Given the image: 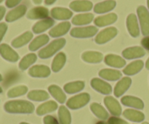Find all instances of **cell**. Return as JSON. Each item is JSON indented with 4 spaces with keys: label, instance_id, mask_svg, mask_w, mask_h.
I'll use <instances>...</instances> for the list:
<instances>
[{
    "label": "cell",
    "instance_id": "f546056e",
    "mask_svg": "<svg viewBox=\"0 0 149 124\" xmlns=\"http://www.w3.org/2000/svg\"><path fill=\"white\" fill-rule=\"evenodd\" d=\"M48 91L50 93L51 95L58 102V103H64L66 100V96L63 93V91L58 86L51 85L48 88Z\"/></svg>",
    "mask_w": 149,
    "mask_h": 124
},
{
    "label": "cell",
    "instance_id": "9a60e30c",
    "mask_svg": "<svg viewBox=\"0 0 149 124\" xmlns=\"http://www.w3.org/2000/svg\"><path fill=\"white\" fill-rule=\"evenodd\" d=\"M93 2L89 0H76L70 4V8L75 12H87L93 9Z\"/></svg>",
    "mask_w": 149,
    "mask_h": 124
},
{
    "label": "cell",
    "instance_id": "db71d44e",
    "mask_svg": "<svg viewBox=\"0 0 149 124\" xmlns=\"http://www.w3.org/2000/svg\"><path fill=\"white\" fill-rule=\"evenodd\" d=\"M1 92H2V89H1V87H0V94H1Z\"/></svg>",
    "mask_w": 149,
    "mask_h": 124
},
{
    "label": "cell",
    "instance_id": "f1b7e54d",
    "mask_svg": "<svg viewBox=\"0 0 149 124\" xmlns=\"http://www.w3.org/2000/svg\"><path fill=\"white\" fill-rule=\"evenodd\" d=\"M99 76L101 78L108 81H116L122 77V73L113 69H103L99 72Z\"/></svg>",
    "mask_w": 149,
    "mask_h": 124
},
{
    "label": "cell",
    "instance_id": "8992f818",
    "mask_svg": "<svg viewBox=\"0 0 149 124\" xmlns=\"http://www.w3.org/2000/svg\"><path fill=\"white\" fill-rule=\"evenodd\" d=\"M117 29L114 27L107 28L104 30H101L98 34L96 36L95 42L98 44H103L111 40L117 35Z\"/></svg>",
    "mask_w": 149,
    "mask_h": 124
},
{
    "label": "cell",
    "instance_id": "f907efd6",
    "mask_svg": "<svg viewBox=\"0 0 149 124\" xmlns=\"http://www.w3.org/2000/svg\"><path fill=\"white\" fill-rule=\"evenodd\" d=\"M147 4H148V8L149 10V0H147Z\"/></svg>",
    "mask_w": 149,
    "mask_h": 124
},
{
    "label": "cell",
    "instance_id": "30bf717a",
    "mask_svg": "<svg viewBox=\"0 0 149 124\" xmlns=\"http://www.w3.org/2000/svg\"><path fill=\"white\" fill-rule=\"evenodd\" d=\"M127 28L132 37H138L140 35V28L138 18L135 14H130L127 18Z\"/></svg>",
    "mask_w": 149,
    "mask_h": 124
},
{
    "label": "cell",
    "instance_id": "484cf974",
    "mask_svg": "<svg viewBox=\"0 0 149 124\" xmlns=\"http://www.w3.org/2000/svg\"><path fill=\"white\" fill-rule=\"evenodd\" d=\"M105 62L108 65L114 68H122L126 65V61L121 57L115 55H108L105 57Z\"/></svg>",
    "mask_w": 149,
    "mask_h": 124
},
{
    "label": "cell",
    "instance_id": "b9f144b4",
    "mask_svg": "<svg viewBox=\"0 0 149 124\" xmlns=\"http://www.w3.org/2000/svg\"><path fill=\"white\" fill-rule=\"evenodd\" d=\"M7 30V25L4 23H0V43L4 38Z\"/></svg>",
    "mask_w": 149,
    "mask_h": 124
},
{
    "label": "cell",
    "instance_id": "e575fe53",
    "mask_svg": "<svg viewBox=\"0 0 149 124\" xmlns=\"http://www.w3.org/2000/svg\"><path fill=\"white\" fill-rule=\"evenodd\" d=\"M27 97L29 100L33 101L42 102L49 99V94L44 90H33L28 94Z\"/></svg>",
    "mask_w": 149,
    "mask_h": 124
},
{
    "label": "cell",
    "instance_id": "ee69618b",
    "mask_svg": "<svg viewBox=\"0 0 149 124\" xmlns=\"http://www.w3.org/2000/svg\"><path fill=\"white\" fill-rule=\"evenodd\" d=\"M141 44L146 49L149 51V36H146L141 41Z\"/></svg>",
    "mask_w": 149,
    "mask_h": 124
},
{
    "label": "cell",
    "instance_id": "f35d334b",
    "mask_svg": "<svg viewBox=\"0 0 149 124\" xmlns=\"http://www.w3.org/2000/svg\"><path fill=\"white\" fill-rule=\"evenodd\" d=\"M27 91L28 88L26 86H18L9 90L7 92V97L10 98L20 97V96L24 95L26 93H27Z\"/></svg>",
    "mask_w": 149,
    "mask_h": 124
},
{
    "label": "cell",
    "instance_id": "bcb514c9",
    "mask_svg": "<svg viewBox=\"0 0 149 124\" xmlns=\"http://www.w3.org/2000/svg\"><path fill=\"white\" fill-rule=\"evenodd\" d=\"M56 1V0H45V3L47 5H51V4H54Z\"/></svg>",
    "mask_w": 149,
    "mask_h": 124
},
{
    "label": "cell",
    "instance_id": "2e32d148",
    "mask_svg": "<svg viewBox=\"0 0 149 124\" xmlns=\"http://www.w3.org/2000/svg\"><path fill=\"white\" fill-rule=\"evenodd\" d=\"M70 28H71V23L69 22H63V23H59L58 26L52 28L49 31V34L53 38L60 37L68 33Z\"/></svg>",
    "mask_w": 149,
    "mask_h": 124
},
{
    "label": "cell",
    "instance_id": "11a10c76",
    "mask_svg": "<svg viewBox=\"0 0 149 124\" xmlns=\"http://www.w3.org/2000/svg\"><path fill=\"white\" fill-rule=\"evenodd\" d=\"M142 124H149V123H148V122H143Z\"/></svg>",
    "mask_w": 149,
    "mask_h": 124
},
{
    "label": "cell",
    "instance_id": "cb8c5ba5",
    "mask_svg": "<svg viewBox=\"0 0 149 124\" xmlns=\"http://www.w3.org/2000/svg\"><path fill=\"white\" fill-rule=\"evenodd\" d=\"M58 109V104L55 101H48L40 105L36 109V114L38 116H43L49 113L55 111Z\"/></svg>",
    "mask_w": 149,
    "mask_h": 124
},
{
    "label": "cell",
    "instance_id": "1f68e13d",
    "mask_svg": "<svg viewBox=\"0 0 149 124\" xmlns=\"http://www.w3.org/2000/svg\"><path fill=\"white\" fill-rule=\"evenodd\" d=\"M49 36L46 34H42L35 38L29 45V50L36 51L49 42Z\"/></svg>",
    "mask_w": 149,
    "mask_h": 124
},
{
    "label": "cell",
    "instance_id": "7c38bea8",
    "mask_svg": "<svg viewBox=\"0 0 149 124\" xmlns=\"http://www.w3.org/2000/svg\"><path fill=\"white\" fill-rule=\"evenodd\" d=\"M49 15V10L46 7H36L31 9L27 13V18L30 20L47 18Z\"/></svg>",
    "mask_w": 149,
    "mask_h": 124
},
{
    "label": "cell",
    "instance_id": "9f6ffc18",
    "mask_svg": "<svg viewBox=\"0 0 149 124\" xmlns=\"http://www.w3.org/2000/svg\"><path fill=\"white\" fill-rule=\"evenodd\" d=\"M3 1H4V0H0V3H1V2H2Z\"/></svg>",
    "mask_w": 149,
    "mask_h": 124
},
{
    "label": "cell",
    "instance_id": "d590c367",
    "mask_svg": "<svg viewBox=\"0 0 149 124\" xmlns=\"http://www.w3.org/2000/svg\"><path fill=\"white\" fill-rule=\"evenodd\" d=\"M66 61V57L63 52H60L54 58L52 63V70L54 72H58L62 69Z\"/></svg>",
    "mask_w": 149,
    "mask_h": 124
},
{
    "label": "cell",
    "instance_id": "3957f363",
    "mask_svg": "<svg viewBox=\"0 0 149 124\" xmlns=\"http://www.w3.org/2000/svg\"><path fill=\"white\" fill-rule=\"evenodd\" d=\"M90 96L87 93H82L71 97L67 101L66 105L71 110H77L85 106L90 102Z\"/></svg>",
    "mask_w": 149,
    "mask_h": 124
},
{
    "label": "cell",
    "instance_id": "5b68a950",
    "mask_svg": "<svg viewBox=\"0 0 149 124\" xmlns=\"http://www.w3.org/2000/svg\"><path fill=\"white\" fill-rule=\"evenodd\" d=\"M98 31V29L95 26L74 28L70 32L71 36L75 38H90L94 36Z\"/></svg>",
    "mask_w": 149,
    "mask_h": 124
},
{
    "label": "cell",
    "instance_id": "6da1fadb",
    "mask_svg": "<svg viewBox=\"0 0 149 124\" xmlns=\"http://www.w3.org/2000/svg\"><path fill=\"white\" fill-rule=\"evenodd\" d=\"M4 110L14 114H30L34 111V105L26 100H12L4 104Z\"/></svg>",
    "mask_w": 149,
    "mask_h": 124
},
{
    "label": "cell",
    "instance_id": "d6986e66",
    "mask_svg": "<svg viewBox=\"0 0 149 124\" xmlns=\"http://www.w3.org/2000/svg\"><path fill=\"white\" fill-rule=\"evenodd\" d=\"M131 84H132V80L130 78L125 77V78H122L116 84V87H115L114 95L116 97H121L130 88Z\"/></svg>",
    "mask_w": 149,
    "mask_h": 124
},
{
    "label": "cell",
    "instance_id": "ab89813d",
    "mask_svg": "<svg viewBox=\"0 0 149 124\" xmlns=\"http://www.w3.org/2000/svg\"><path fill=\"white\" fill-rule=\"evenodd\" d=\"M108 124H129L123 119H121L118 117H111L108 120Z\"/></svg>",
    "mask_w": 149,
    "mask_h": 124
},
{
    "label": "cell",
    "instance_id": "9c48e42d",
    "mask_svg": "<svg viewBox=\"0 0 149 124\" xmlns=\"http://www.w3.org/2000/svg\"><path fill=\"white\" fill-rule=\"evenodd\" d=\"M90 84L94 89L103 94H109L112 91L111 86L106 81H103V80L99 78H95L92 79Z\"/></svg>",
    "mask_w": 149,
    "mask_h": 124
},
{
    "label": "cell",
    "instance_id": "8d00e7d4",
    "mask_svg": "<svg viewBox=\"0 0 149 124\" xmlns=\"http://www.w3.org/2000/svg\"><path fill=\"white\" fill-rule=\"evenodd\" d=\"M60 124H71V116L69 110L63 105H61L58 110Z\"/></svg>",
    "mask_w": 149,
    "mask_h": 124
},
{
    "label": "cell",
    "instance_id": "60d3db41",
    "mask_svg": "<svg viewBox=\"0 0 149 124\" xmlns=\"http://www.w3.org/2000/svg\"><path fill=\"white\" fill-rule=\"evenodd\" d=\"M44 124H60L54 116H46L43 119Z\"/></svg>",
    "mask_w": 149,
    "mask_h": 124
},
{
    "label": "cell",
    "instance_id": "c3c4849f",
    "mask_svg": "<svg viewBox=\"0 0 149 124\" xmlns=\"http://www.w3.org/2000/svg\"><path fill=\"white\" fill-rule=\"evenodd\" d=\"M146 69L149 70V57L148 59L147 60L146 62Z\"/></svg>",
    "mask_w": 149,
    "mask_h": 124
},
{
    "label": "cell",
    "instance_id": "816d5d0a",
    "mask_svg": "<svg viewBox=\"0 0 149 124\" xmlns=\"http://www.w3.org/2000/svg\"><path fill=\"white\" fill-rule=\"evenodd\" d=\"M2 81V76H1V75L0 74V81Z\"/></svg>",
    "mask_w": 149,
    "mask_h": 124
},
{
    "label": "cell",
    "instance_id": "83f0119b",
    "mask_svg": "<svg viewBox=\"0 0 149 124\" xmlns=\"http://www.w3.org/2000/svg\"><path fill=\"white\" fill-rule=\"evenodd\" d=\"M81 58L85 62L89 63H98L103 59V54L98 52H86L82 54Z\"/></svg>",
    "mask_w": 149,
    "mask_h": 124
},
{
    "label": "cell",
    "instance_id": "ffe728a7",
    "mask_svg": "<svg viewBox=\"0 0 149 124\" xmlns=\"http://www.w3.org/2000/svg\"><path fill=\"white\" fill-rule=\"evenodd\" d=\"M116 20H117V15L115 13H110L106 15L99 16L96 17L94 20V23L95 26L98 27H103V26L113 24Z\"/></svg>",
    "mask_w": 149,
    "mask_h": 124
},
{
    "label": "cell",
    "instance_id": "277c9868",
    "mask_svg": "<svg viewBox=\"0 0 149 124\" xmlns=\"http://www.w3.org/2000/svg\"><path fill=\"white\" fill-rule=\"evenodd\" d=\"M141 31L144 36L149 35V12L144 6H139L137 9Z\"/></svg>",
    "mask_w": 149,
    "mask_h": 124
},
{
    "label": "cell",
    "instance_id": "ba28073f",
    "mask_svg": "<svg viewBox=\"0 0 149 124\" xmlns=\"http://www.w3.org/2000/svg\"><path fill=\"white\" fill-rule=\"evenodd\" d=\"M104 104L109 110L111 114L115 116H119L122 114V107L119 102L113 97H106L104 98Z\"/></svg>",
    "mask_w": 149,
    "mask_h": 124
},
{
    "label": "cell",
    "instance_id": "4fadbf2b",
    "mask_svg": "<svg viewBox=\"0 0 149 124\" xmlns=\"http://www.w3.org/2000/svg\"><path fill=\"white\" fill-rule=\"evenodd\" d=\"M145 55V49L141 46H132V47L127 48L122 52V55L124 57L128 60L142 57Z\"/></svg>",
    "mask_w": 149,
    "mask_h": 124
},
{
    "label": "cell",
    "instance_id": "d6a6232c",
    "mask_svg": "<svg viewBox=\"0 0 149 124\" xmlns=\"http://www.w3.org/2000/svg\"><path fill=\"white\" fill-rule=\"evenodd\" d=\"M90 110L94 113L95 116L101 120H106L109 118V113L106 110V109L98 103H92L90 105Z\"/></svg>",
    "mask_w": 149,
    "mask_h": 124
},
{
    "label": "cell",
    "instance_id": "8fae6325",
    "mask_svg": "<svg viewBox=\"0 0 149 124\" xmlns=\"http://www.w3.org/2000/svg\"><path fill=\"white\" fill-rule=\"evenodd\" d=\"M26 11H27V7L26 5L21 4V5L17 6V7L14 8L7 13L5 17V20L8 23L15 21V20H18L19 18L23 17L26 14Z\"/></svg>",
    "mask_w": 149,
    "mask_h": 124
},
{
    "label": "cell",
    "instance_id": "603a6c76",
    "mask_svg": "<svg viewBox=\"0 0 149 124\" xmlns=\"http://www.w3.org/2000/svg\"><path fill=\"white\" fill-rule=\"evenodd\" d=\"M124 117L127 120L133 122H142L145 120V115L141 111L133 110V109H127L123 112Z\"/></svg>",
    "mask_w": 149,
    "mask_h": 124
},
{
    "label": "cell",
    "instance_id": "74e56055",
    "mask_svg": "<svg viewBox=\"0 0 149 124\" xmlns=\"http://www.w3.org/2000/svg\"><path fill=\"white\" fill-rule=\"evenodd\" d=\"M36 55L34 53H31L29 55H26L25 57H23V59L20 60V63H19V68L20 70H25L27 69L29 66L32 65V64L34 63L36 61Z\"/></svg>",
    "mask_w": 149,
    "mask_h": 124
},
{
    "label": "cell",
    "instance_id": "f6af8a7d",
    "mask_svg": "<svg viewBox=\"0 0 149 124\" xmlns=\"http://www.w3.org/2000/svg\"><path fill=\"white\" fill-rule=\"evenodd\" d=\"M6 12V9L5 7H3V6H0V21L2 20V18L4 17V15Z\"/></svg>",
    "mask_w": 149,
    "mask_h": 124
},
{
    "label": "cell",
    "instance_id": "5bb4252c",
    "mask_svg": "<svg viewBox=\"0 0 149 124\" xmlns=\"http://www.w3.org/2000/svg\"><path fill=\"white\" fill-rule=\"evenodd\" d=\"M29 74L31 77L45 78L50 75V69L46 65H34L29 69Z\"/></svg>",
    "mask_w": 149,
    "mask_h": 124
},
{
    "label": "cell",
    "instance_id": "ac0fdd59",
    "mask_svg": "<svg viewBox=\"0 0 149 124\" xmlns=\"http://www.w3.org/2000/svg\"><path fill=\"white\" fill-rule=\"evenodd\" d=\"M122 105L127 107H134V108L142 110L144 108V103L140 98L133 96H125L121 100Z\"/></svg>",
    "mask_w": 149,
    "mask_h": 124
},
{
    "label": "cell",
    "instance_id": "4dcf8cb0",
    "mask_svg": "<svg viewBox=\"0 0 149 124\" xmlns=\"http://www.w3.org/2000/svg\"><path fill=\"white\" fill-rule=\"evenodd\" d=\"M94 18V15L92 13H85L76 15L72 19V23L76 26H83L91 23Z\"/></svg>",
    "mask_w": 149,
    "mask_h": 124
},
{
    "label": "cell",
    "instance_id": "836d02e7",
    "mask_svg": "<svg viewBox=\"0 0 149 124\" xmlns=\"http://www.w3.org/2000/svg\"><path fill=\"white\" fill-rule=\"evenodd\" d=\"M84 88V81H74L66 84L64 86V91L68 94H74L81 91Z\"/></svg>",
    "mask_w": 149,
    "mask_h": 124
},
{
    "label": "cell",
    "instance_id": "52a82bcc",
    "mask_svg": "<svg viewBox=\"0 0 149 124\" xmlns=\"http://www.w3.org/2000/svg\"><path fill=\"white\" fill-rule=\"evenodd\" d=\"M0 55L4 60L9 62H17L19 59V55L17 52L13 50L7 44H2L0 45Z\"/></svg>",
    "mask_w": 149,
    "mask_h": 124
},
{
    "label": "cell",
    "instance_id": "7dc6e473",
    "mask_svg": "<svg viewBox=\"0 0 149 124\" xmlns=\"http://www.w3.org/2000/svg\"><path fill=\"white\" fill-rule=\"evenodd\" d=\"M33 3H34V4H41V3H42V0H33Z\"/></svg>",
    "mask_w": 149,
    "mask_h": 124
},
{
    "label": "cell",
    "instance_id": "44dd1931",
    "mask_svg": "<svg viewBox=\"0 0 149 124\" xmlns=\"http://www.w3.org/2000/svg\"><path fill=\"white\" fill-rule=\"evenodd\" d=\"M116 5V1H113V0H106V1L96 4L94 7V12L96 13H98V14L108 12H110L112 10H113Z\"/></svg>",
    "mask_w": 149,
    "mask_h": 124
},
{
    "label": "cell",
    "instance_id": "7402d4cb",
    "mask_svg": "<svg viewBox=\"0 0 149 124\" xmlns=\"http://www.w3.org/2000/svg\"><path fill=\"white\" fill-rule=\"evenodd\" d=\"M54 24H55L54 20H52V18H49V17H47V18L43 19V20L37 22L33 26L32 30H33V33L37 34V33H40L45 31L46 30L49 29V28L52 27Z\"/></svg>",
    "mask_w": 149,
    "mask_h": 124
},
{
    "label": "cell",
    "instance_id": "d4e9b609",
    "mask_svg": "<svg viewBox=\"0 0 149 124\" xmlns=\"http://www.w3.org/2000/svg\"><path fill=\"white\" fill-rule=\"evenodd\" d=\"M144 66V62L142 60H136L131 62L123 70V73L125 75L133 76L139 73Z\"/></svg>",
    "mask_w": 149,
    "mask_h": 124
},
{
    "label": "cell",
    "instance_id": "f5cc1de1",
    "mask_svg": "<svg viewBox=\"0 0 149 124\" xmlns=\"http://www.w3.org/2000/svg\"><path fill=\"white\" fill-rule=\"evenodd\" d=\"M20 124H29V123H25V122H22V123H20Z\"/></svg>",
    "mask_w": 149,
    "mask_h": 124
},
{
    "label": "cell",
    "instance_id": "7bdbcfd3",
    "mask_svg": "<svg viewBox=\"0 0 149 124\" xmlns=\"http://www.w3.org/2000/svg\"><path fill=\"white\" fill-rule=\"evenodd\" d=\"M22 0H6L5 4L8 8H13L20 4Z\"/></svg>",
    "mask_w": 149,
    "mask_h": 124
},
{
    "label": "cell",
    "instance_id": "4316f807",
    "mask_svg": "<svg viewBox=\"0 0 149 124\" xmlns=\"http://www.w3.org/2000/svg\"><path fill=\"white\" fill-rule=\"evenodd\" d=\"M33 38V33L30 31H26L20 36L15 39L12 42V46L15 48H20L29 43Z\"/></svg>",
    "mask_w": 149,
    "mask_h": 124
},
{
    "label": "cell",
    "instance_id": "681fc988",
    "mask_svg": "<svg viewBox=\"0 0 149 124\" xmlns=\"http://www.w3.org/2000/svg\"><path fill=\"white\" fill-rule=\"evenodd\" d=\"M96 124H106V123H105V122H103V121H99V122H97V123Z\"/></svg>",
    "mask_w": 149,
    "mask_h": 124
},
{
    "label": "cell",
    "instance_id": "e0dca14e",
    "mask_svg": "<svg viewBox=\"0 0 149 124\" xmlns=\"http://www.w3.org/2000/svg\"><path fill=\"white\" fill-rule=\"evenodd\" d=\"M51 15L56 20H68L73 15V12L67 8L54 7L51 10Z\"/></svg>",
    "mask_w": 149,
    "mask_h": 124
},
{
    "label": "cell",
    "instance_id": "7a4b0ae2",
    "mask_svg": "<svg viewBox=\"0 0 149 124\" xmlns=\"http://www.w3.org/2000/svg\"><path fill=\"white\" fill-rule=\"evenodd\" d=\"M65 42H66L65 39H63V38L52 41L46 47L43 48L39 51V56L42 59H47V58L50 57L65 46Z\"/></svg>",
    "mask_w": 149,
    "mask_h": 124
}]
</instances>
